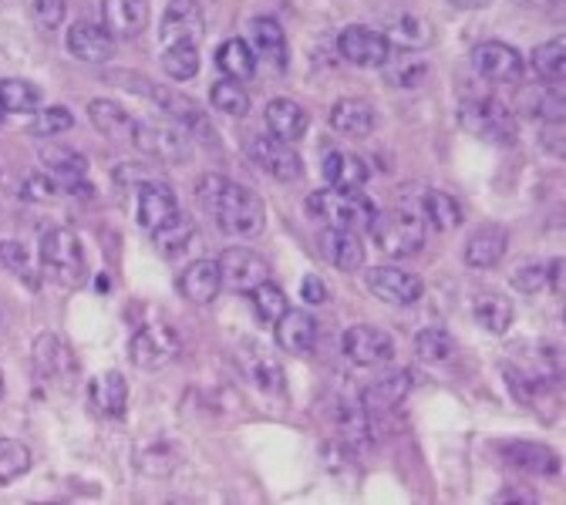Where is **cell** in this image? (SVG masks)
I'll use <instances>...</instances> for the list:
<instances>
[{
    "instance_id": "57",
    "label": "cell",
    "mask_w": 566,
    "mask_h": 505,
    "mask_svg": "<svg viewBox=\"0 0 566 505\" xmlns=\"http://www.w3.org/2000/svg\"><path fill=\"white\" fill-rule=\"evenodd\" d=\"M455 8H462V11H482V8H489L492 0H452Z\"/></svg>"
},
{
    "instance_id": "37",
    "label": "cell",
    "mask_w": 566,
    "mask_h": 505,
    "mask_svg": "<svg viewBox=\"0 0 566 505\" xmlns=\"http://www.w3.org/2000/svg\"><path fill=\"white\" fill-rule=\"evenodd\" d=\"M421 215H424V223H429L432 230L439 233H452L459 223H462V206L449 196V192H424L421 196Z\"/></svg>"
},
{
    "instance_id": "31",
    "label": "cell",
    "mask_w": 566,
    "mask_h": 505,
    "mask_svg": "<svg viewBox=\"0 0 566 505\" xmlns=\"http://www.w3.org/2000/svg\"><path fill=\"white\" fill-rule=\"evenodd\" d=\"M324 179L327 186L334 189H361L368 182V166L350 156V152H340V149H331L324 156Z\"/></svg>"
},
{
    "instance_id": "38",
    "label": "cell",
    "mask_w": 566,
    "mask_h": 505,
    "mask_svg": "<svg viewBox=\"0 0 566 505\" xmlns=\"http://www.w3.org/2000/svg\"><path fill=\"white\" fill-rule=\"evenodd\" d=\"M41 88L24 78H4L0 82V112L4 115H34L41 108Z\"/></svg>"
},
{
    "instance_id": "15",
    "label": "cell",
    "mask_w": 566,
    "mask_h": 505,
    "mask_svg": "<svg viewBox=\"0 0 566 505\" xmlns=\"http://www.w3.org/2000/svg\"><path fill=\"white\" fill-rule=\"evenodd\" d=\"M135 220L142 230H159L166 220H172V215L179 212V199L172 192V186L166 182H156V179H146L138 182V206H135Z\"/></svg>"
},
{
    "instance_id": "5",
    "label": "cell",
    "mask_w": 566,
    "mask_h": 505,
    "mask_svg": "<svg viewBox=\"0 0 566 505\" xmlns=\"http://www.w3.org/2000/svg\"><path fill=\"white\" fill-rule=\"evenodd\" d=\"M132 146L138 152H146L149 159H159V162H172V166H182L192 152V138L186 128H179L176 122H135V131H132Z\"/></svg>"
},
{
    "instance_id": "48",
    "label": "cell",
    "mask_w": 566,
    "mask_h": 505,
    "mask_svg": "<svg viewBox=\"0 0 566 505\" xmlns=\"http://www.w3.org/2000/svg\"><path fill=\"white\" fill-rule=\"evenodd\" d=\"M391 34L405 44V48H418V44H429V38H432V31H429V24H424L421 18H415V14H401L395 24H391Z\"/></svg>"
},
{
    "instance_id": "21",
    "label": "cell",
    "mask_w": 566,
    "mask_h": 505,
    "mask_svg": "<svg viewBox=\"0 0 566 505\" xmlns=\"http://www.w3.org/2000/svg\"><path fill=\"white\" fill-rule=\"evenodd\" d=\"M67 51L75 54L78 61H88V64H105L115 51V41L112 34L102 28V24H92V21H75L67 28Z\"/></svg>"
},
{
    "instance_id": "39",
    "label": "cell",
    "mask_w": 566,
    "mask_h": 505,
    "mask_svg": "<svg viewBox=\"0 0 566 505\" xmlns=\"http://www.w3.org/2000/svg\"><path fill=\"white\" fill-rule=\"evenodd\" d=\"M533 71L536 75L546 82V85H553V88H559L563 85V78H566V41L563 38H549V41H543L536 51H533Z\"/></svg>"
},
{
    "instance_id": "1",
    "label": "cell",
    "mask_w": 566,
    "mask_h": 505,
    "mask_svg": "<svg viewBox=\"0 0 566 505\" xmlns=\"http://www.w3.org/2000/svg\"><path fill=\"white\" fill-rule=\"evenodd\" d=\"M196 199L212 220H217V227L230 236L253 240L266 227V209H263L260 196L220 172H206L196 182Z\"/></svg>"
},
{
    "instance_id": "4",
    "label": "cell",
    "mask_w": 566,
    "mask_h": 505,
    "mask_svg": "<svg viewBox=\"0 0 566 505\" xmlns=\"http://www.w3.org/2000/svg\"><path fill=\"white\" fill-rule=\"evenodd\" d=\"M41 270L48 280H54L61 286H78L85 280V270H88L82 240L64 227L48 230L41 240Z\"/></svg>"
},
{
    "instance_id": "27",
    "label": "cell",
    "mask_w": 566,
    "mask_h": 505,
    "mask_svg": "<svg viewBox=\"0 0 566 505\" xmlns=\"http://www.w3.org/2000/svg\"><path fill=\"white\" fill-rule=\"evenodd\" d=\"M206 34L202 24V11L196 0H172L163 14V41H192L199 44V38Z\"/></svg>"
},
{
    "instance_id": "43",
    "label": "cell",
    "mask_w": 566,
    "mask_h": 505,
    "mask_svg": "<svg viewBox=\"0 0 566 505\" xmlns=\"http://www.w3.org/2000/svg\"><path fill=\"white\" fill-rule=\"evenodd\" d=\"M163 67L172 82H189L199 71V48L192 41H172L163 51Z\"/></svg>"
},
{
    "instance_id": "60",
    "label": "cell",
    "mask_w": 566,
    "mask_h": 505,
    "mask_svg": "<svg viewBox=\"0 0 566 505\" xmlns=\"http://www.w3.org/2000/svg\"><path fill=\"white\" fill-rule=\"evenodd\" d=\"M0 122H4V112H0Z\"/></svg>"
},
{
    "instance_id": "56",
    "label": "cell",
    "mask_w": 566,
    "mask_h": 505,
    "mask_svg": "<svg viewBox=\"0 0 566 505\" xmlns=\"http://www.w3.org/2000/svg\"><path fill=\"white\" fill-rule=\"evenodd\" d=\"M495 502H526V505H533L536 495L533 492H523V488H503L500 495H495Z\"/></svg>"
},
{
    "instance_id": "7",
    "label": "cell",
    "mask_w": 566,
    "mask_h": 505,
    "mask_svg": "<svg viewBox=\"0 0 566 505\" xmlns=\"http://www.w3.org/2000/svg\"><path fill=\"white\" fill-rule=\"evenodd\" d=\"M176 354H179V337L166 324H149V327L135 330V337L128 344L132 365L142 371H159V368L172 365Z\"/></svg>"
},
{
    "instance_id": "47",
    "label": "cell",
    "mask_w": 566,
    "mask_h": 505,
    "mask_svg": "<svg viewBox=\"0 0 566 505\" xmlns=\"http://www.w3.org/2000/svg\"><path fill=\"white\" fill-rule=\"evenodd\" d=\"M0 270L11 273V276H21V280H31V253H28V246L18 243V240L0 243Z\"/></svg>"
},
{
    "instance_id": "23",
    "label": "cell",
    "mask_w": 566,
    "mask_h": 505,
    "mask_svg": "<svg viewBox=\"0 0 566 505\" xmlns=\"http://www.w3.org/2000/svg\"><path fill=\"white\" fill-rule=\"evenodd\" d=\"M263 118H266L270 135L280 138V141H301V138L307 135V128H311L307 108H301V105L291 102V98H273V102H266Z\"/></svg>"
},
{
    "instance_id": "30",
    "label": "cell",
    "mask_w": 566,
    "mask_h": 505,
    "mask_svg": "<svg viewBox=\"0 0 566 505\" xmlns=\"http://www.w3.org/2000/svg\"><path fill=\"white\" fill-rule=\"evenodd\" d=\"M88 118L92 125L112 138V141H132V131H135V118L118 105V102H108V98H95L88 105Z\"/></svg>"
},
{
    "instance_id": "6",
    "label": "cell",
    "mask_w": 566,
    "mask_h": 505,
    "mask_svg": "<svg viewBox=\"0 0 566 505\" xmlns=\"http://www.w3.org/2000/svg\"><path fill=\"white\" fill-rule=\"evenodd\" d=\"M459 122L465 131L485 138V141H513L516 118L500 98H469L459 108Z\"/></svg>"
},
{
    "instance_id": "28",
    "label": "cell",
    "mask_w": 566,
    "mask_h": 505,
    "mask_svg": "<svg viewBox=\"0 0 566 505\" xmlns=\"http://www.w3.org/2000/svg\"><path fill=\"white\" fill-rule=\"evenodd\" d=\"M331 424L340 431V439L347 445H361L368 435V411L361 408V401H350V398H334L327 408Z\"/></svg>"
},
{
    "instance_id": "17",
    "label": "cell",
    "mask_w": 566,
    "mask_h": 505,
    "mask_svg": "<svg viewBox=\"0 0 566 505\" xmlns=\"http://www.w3.org/2000/svg\"><path fill=\"white\" fill-rule=\"evenodd\" d=\"M220 286H223V276H220V266L217 260H196L182 270L179 276V294L189 301V304H212L220 297Z\"/></svg>"
},
{
    "instance_id": "8",
    "label": "cell",
    "mask_w": 566,
    "mask_h": 505,
    "mask_svg": "<svg viewBox=\"0 0 566 505\" xmlns=\"http://www.w3.org/2000/svg\"><path fill=\"white\" fill-rule=\"evenodd\" d=\"M149 98L163 108V115L169 122H176L179 128H186L189 138H199V141H206V146H217V131H212L209 118L199 112V105L189 95H182L176 88H166V85H153L149 88Z\"/></svg>"
},
{
    "instance_id": "36",
    "label": "cell",
    "mask_w": 566,
    "mask_h": 505,
    "mask_svg": "<svg viewBox=\"0 0 566 505\" xmlns=\"http://www.w3.org/2000/svg\"><path fill=\"white\" fill-rule=\"evenodd\" d=\"M92 404L105 418H122L128 404V385L118 371H105L92 381Z\"/></svg>"
},
{
    "instance_id": "42",
    "label": "cell",
    "mask_w": 566,
    "mask_h": 505,
    "mask_svg": "<svg viewBox=\"0 0 566 505\" xmlns=\"http://www.w3.org/2000/svg\"><path fill=\"white\" fill-rule=\"evenodd\" d=\"M34 465V455L24 442L18 439H0V488L18 482L21 475H28Z\"/></svg>"
},
{
    "instance_id": "41",
    "label": "cell",
    "mask_w": 566,
    "mask_h": 505,
    "mask_svg": "<svg viewBox=\"0 0 566 505\" xmlns=\"http://www.w3.org/2000/svg\"><path fill=\"white\" fill-rule=\"evenodd\" d=\"M415 354H418V360H424V365H446V360L455 357V340L442 327H424L415 337Z\"/></svg>"
},
{
    "instance_id": "32",
    "label": "cell",
    "mask_w": 566,
    "mask_h": 505,
    "mask_svg": "<svg viewBox=\"0 0 566 505\" xmlns=\"http://www.w3.org/2000/svg\"><path fill=\"white\" fill-rule=\"evenodd\" d=\"M243 368H247V378L263 388L266 394H280L283 391V368L273 360V354H266L260 344H247L243 347Z\"/></svg>"
},
{
    "instance_id": "33",
    "label": "cell",
    "mask_w": 566,
    "mask_h": 505,
    "mask_svg": "<svg viewBox=\"0 0 566 505\" xmlns=\"http://www.w3.org/2000/svg\"><path fill=\"white\" fill-rule=\"evenodd\" d=\"M472 317L482 330L489 334H506L510 324H513V304L510 297L495 294V291H485V294H475L472 301Z\"/></svg>"
},
{
    "instance_id": "34",
    "label": "cell",
    "mask_w": 566,
    "mask_h": 505,
    "mask_svg": "<svg viewBox=\"0 0 566 505\" xmlns=\"http://www.w3.org/2000/svg\"><path fill=\"white\" fill-rule=\"evenodd\" d=\"M385 71H388L391 85H398V88H421L424 78H429V61H424L415 48H405V51L388 54Z\"/></svg>"
},
{
    "instance_id": "50",
    "label": "cell",
    "mask_w": 566,
    "mask_h": 505,
    "mask_svg": "<svg viewBox=\"0 0 566 505\" xmlns=\"http://www.w3.org/2000/svg\"><path fill=\"white\" fill-rule=\"evenodd\" d=\"M536 115L543 122H563V92L553 88V85L539 88V95H536Z\"/></svg>"
},
{
    "instance_id": "53",
    "label": "cell",
    "mask_w": 566,
    "mask_h": 505,
    "mask_svg": "<svg viewBox=\"0 0 566 505\" xmlns=\"http://www.w3.org/2000/svg\"><path fill=\"white\" fill-rule=\"evenodd\" d=\"M301 297H304L311 307L324 304V301H327V286H324V280H321V276H304V283H301Z\"/></svg>"
},
{
    "instance_id": "14",
    "label": "cell",
    "mask_w": 566,
    "mask_h": 505,
    "mask_svg": "<svg viewBox=\"0 0 566 505\" xmlns=\"http://www.w3.org/2000/svg\"><path fill=\"white\" fill-rule=\"evenodd\" d=\"M344 354L358 368H378V365H388V360L395 357V340L381 327L358 324V327L344 330Z\"/></svg>"
},
{
    "instance_id": "44",
    "label": "cell",
    "mask_w": 566,
    "mask_h": 505,
    "mask_svg": "<svg viewBox=\"0 0 566 505\" xmlns=\"http://www.w3.org/2000/svg\"><path fill=\"white\" fill-rule=\"evenodd\" d=\"M209 102H212V108L223 112V115H230V118L250 115V95H247V88H243L240 82H233V78H223V82L212 85V88H209Z\"/></svg>"
},
{
    "instance_id": "9",
    "label": "cell",
    "mask_w": 566,
    "mask_h": 505,
    "mask_svg": "<svg viewBox=\"0 0 566 505\" xmlns=\"http://www.w3.org/2000/svg\"><path fill=\"white\" fill-rule=\"evenodd\" d=\"M250 159L266 172L273 176L276 182H297L304 176V162L301 156L294 152L291 141H280L273 135H253L250 146H247Z\"/></svg>"
},
{
    "instance_id": "25",
    "label": "cell",
    "mask_w": 566,
    "mask_h": 505,
    "mask_svg": "<svg viewBox=\"0 0 566 505\" xmlns=\"http://www.w3.org/2000/svg\"><path fill=\"white\" fill-rule=\"evenodd\" d=\"M411 385H415V375H411V371H391V375H385V378H378L375 385L365 388L361 408H365L368 414L395 411V408L408 398Z\"/></svg>"
},
{
    "instance_id": "59",
    "label": "cell",
    "mask_w": 566,
    "mask_h": 505,
    "mask_svg": "<svg viewBox=\"0 0 566 505\" xmlns=\"http://www.w3.org/2000/svg\"><path fill=\"white\" fill-rule=\"evenodd\" d=\"M196 4H209V0H196Z\"/></svg>"
},
{
    "instance_id": "16",
    "label": "cell",
    "mask_w": 566,
    "mask_h": 505,
    "mask_svg": "<svg viewBox=\"0 0 566 505\" xmlns=\"http://www.w3.org/2000/svg\"><path fill=\"white\" fill-rule=\"evenodd\" d=\"M317 250L321 256L340 270V273H354V270H361L365 266V243L358 240V233H350V230H334L327 227L321 236H317Z\"/></svg>"
},
{
    "instance_id": "2",
    "label": "cell",
    "mask_w": 566,
    "mask_h": 505,
    "mask_svg": "<svg viewBox=\"0 0 566 505\" xmlns=\"http://www.w3.org/2000/svg\"><path fill=\"white\" fill-rule=\"evenodd\" d=\"M307 212L314 220H324L334 230H350V233H361L371 227L375 220V206L365 192L358 189H317L307 196Z\"/></svg>"
},
{
    "instance_id": "19",
    "label": "cell",
    "mask_w": 566,
    "mask_h": 505,
    "mask_svg": "<svg viewBox=\"0 0 566 505\" xmlns=\"http://www.w3.org/2000/svg\"><path fill=\"white\" fill-rule=\"evenodd\" d=\"M41 169L48 179H54L57 189H71L88 176V159L71 146H44Z\"/></svg>"
},
{
    "instance_id": "13",
    "label": "cell",
    "mask_w": 566,
    "mask_h": 505,
    "mask_svg": "<svg viewBox=\"0 0 566 505\" xmlns=\"http://www.w3.org/2000/svg\"><path fill=\"white\" fill-rule=\"evenodd\" d=\"M337 48L344 54V61H350L354 67H385L388 54H391V41L388 34L375 31V28H344L337 38Z\"/></svg>"
},
{
    "instance_id": "49",
    "label": "cell",
    "mask_w": 566,
    "mask_h": 505,
    "mask_svg": "<svg viewBox=\"0 0 566 505\" xmlns=\"http://www.w3.org/2000/svg\"><path fill=\"white\" fill-rule=\"evenodd\" d=\"M31 8H34V21H38V28L54 31V28H61V21H64L67 0H34Z\"/></svg>"
},
{
    "instance_id": "54",
    "label": "cell",
    "mask_w": 566,
    "mask_h": 505,
    "mask_svg": "<svg viewBox=\"0 0 566 505\" xmlns=\"http://www.w3.org/2000/svg\"><path fill=\"white\" fill-rule=\"evenodd\" d=\"M516 4L533 14H559L563 11V0H516Z\"/></svg>"
},
{
    "instance_id": "10",
    "label": "cell",
    "mask_w": 566,
    "mask_h": 505,
    "mask_svg": "<svg viewBox=\"0 0 566 505\" xmlns=\"http://www.w3.org/2000/svg\"><path fill=\"white\" fill-rule=\"evenodd\" d=\"M472 67L479 71V78L495 82V85H516L526 71L523 54L506 41H482L472 51Z\"/></svg>"
},
{
    "instance_id": "52",
    "label": "cell",
    "mask_w": 566,
    "mask_h": 505,
    "mask_svg": "<svg viewBox=\"0 0 566 505\" xmlns=\"http://www.w3.org/2000/svg\"><path fill=\"white\" fill-rule=\"evenodd\" d=\"M513 283H516V291H523V294H539L546 286V266H523L513 276Z\"/></svg>"
},
{
    "instance_id": "35",
    "label": "cell",
    "mask_w": 566,
    "mask_h": 505,
    "mask_svg": "<svg viewBox=\"0 0 566 505\" xmlns=\"http://www.w3.org/2000/svg\"><path fill=\"white\" fill-rule=\"evenodd\" d=\"M217 64H220L223 75L233 78V82H250L256 75V54L243 38L223 41L220 51H217Z\"/></svg>"
},
{
    "instance_id": "46",
    "label": "cell",
    "mask_w": 566,
    "mask_h": 505,
    "mask_svg": "<svg viewBox=\"0 0 566 505\" xmlns=\"http://www.w3.org/2000/svg\"><path fill=\"white\" fill-rule=\"evenodd\" d=\"M75 125V115H71L64 105H48V108H38L34 118H31V131L38 138H48V135H61Z\"/></svg>"
},
{
    "instance_id": "29",
    "label": "cell",
    "mask_w": 566,
    "mask_h": 505,
    "mask_svg": "<svg viewBox=\"0 0 566 505\" xmlns=\"http://www.w3.org/2000/svg\"><path fill=\"white\" fill-rule=\"evenodd\" d=\"M250 41H253L250 44L253 54L266 57L276 67L287 64V34H283V28L273 18H253L250 21Z\"/></svg>"
},
{
    "instance_id": "24",
    "label": "cell",
    "mask_w": 566,
    "mask_h": 505,
    "mask_svg": "<svg viewBox=\"0 0 566 505\" xmlns=\"http://www.w3.org/2000/svg\"><path fill=\"white\" fill-rule=\"evenodd\" d=\"M500 455L506 459V465H513L526 475H556L559 472V455L539 442H503Z\"/></svg>"
},
{
    "instance_id": "22",
    "label": "cell",
    "mask_w": 566,
    "mask_h": 505,
    "mask_svg": "<svg viewBox=\"0 0 566 505\" xmlns=\"http://www.w3.org/2000/svg\"><path fill=\"white\" fill-rule=\"evenodd\" d=\"M331 128L344 138H368L378 128V115L365 98H340L331 108Z\"/></svg>"
},
{
    "instance_id": "11",
    "label": "cell",
    "mask_w": 566,
    "mask_h": 505,
    "mask_svg": "<svg viewBox=\"0 0 566 505\" xmlns=\"http://www.w3.org/2000/svg\"><path fill=\"white\" fill-rule=\"evenodd\" d=\"M217 266H220L223 283L230 286V291H237V294H250L253 286H260L263 280H270V263L256 250H250V246H230V250H223L220 260H217Z\"/></svg>"
},
{
    "instance_id": "51",
    "label": "cell",
    "mask_w": 566,
    "mask_h": 505,
    "mask_svg": "<svg viewBox=\"0 0 566 505\" xmlns=\"http://www.w3.org/2000/svg\"><path fill=\"white\" fill-rule=\"evenodd\" d=\"M21 196L31 199V202H51V199H57V186H54V179H48L44 172H38V176H28L24 179Z\"/></svg>"
},
{
    "instance_id": "26",
    "label": "cell",
    "mask_w": 566,
    "mask_h": 505,
    "mask_svg": "<svg viewBox=\"0 0 566 505\" xmlns=\"http://www.w3.org/2000/svg\"><path fill=\"white\" fill-rule=\"evenodd\" d=\"M276 344L287 354H311L317 344V320L307 311H291L273 324Z\"/></svg>"
},
{
    "instance_id": "58",
    "label": "cell",
    "mask_w": 566,
    "mask_h": 505,
    "mask_svg": "<svg viewBox=\"0 0 566 505\" xmlns=\"http://www.w3.org/2000/svg\"><path fill=\"white\" fill-rule=\"evenodd\" d=\"M0 398H4V375H0Z\"/></svg>"
},
{
    "instance_id": "45",
    "label": "cell",
    "mask_w": 566,
    "mask_h": 505,
    "mask_svg": "<svg viewBox=\"0 0 566 505\" xmlns=\"http://www.w3.org/2000/svg\"><path fill=\"white\" fill-rule=\"evenodd\" d=\"M253 307H256V317L263 320V324H276L283 314H287V294L280 291L276 283H270V280H263L260 286H253Z\"/></svg>"
},
{
    "instance_id": "12",
    "label": "cell",
    "mask_w": 566,
    "mask_h": 505,
    "mask_svg": "<svg viewBox=\"0 0 566 505\" xmlns=\"http://www.w3.org/2000/svg\"><path fill=\"white\" fill-rule=\"evenodd\" d=\"M365 280H368V291L381 304H391V307H411L424 294V283L415 273L398 270V266H375V270H368Z\"/></svg>"
},
{
    "instance_id": "18",
    "label": "cell",
    "mask_w": 566,
    "mask_h": 505,
    "mask_svg": "<svg viewBox=\"0 0 566 505\" xmlns=\"http://www.w3.org/2000/svg\"><path fill=\"white\" fill-rule=\"evenodd\" d=\"M510 250V230L500 227V223H485L479 227L469 243H465V263L472 270H492L495 263H500Z\"/></svg>"
},
{
    "instance_id": "20",
    "label": "cell",
    "mask_w": 566,
    "mask_h": 505,
    "mask_svg": "<svg viewBox=\"0 0 566 505\" xmlns=\"http://www.w3.org/2000/svg\"><path fill=\"white\" fill-rule=\"evenodd\" d=\"M149 0H105V31L112 38H142L149 28Z\"/></svg>"
},
{
    "instance_id": "40",
    "label": "cell",
    "mask_w": 566,
    "mask_h": 505,
    "mask_svg": "<svg viewBox=\"0 0 566 505\" xmlns=\"http://www.w3.org/2000/svg\"><path fill=\"white\" fill-rule=\"evenodd\" d=\"M192 240H196V227H192L189 215H182V212H176L172 220H166L159 230H153L156 250H159L163 256H169V260L179 256V253H186Z\"/></svg>"
},
{
    "instance_id": "3",
    "label": "cell",
    "mask_w": 566,
    "mask_h": 505,
    "mask_svg": "<svg viewBox=\"0 0 566 505\" xmlns=\"http://www.w3.org/2000/svg\"><path fill=\"white\" fill-rule=\"evenodd\" d=\"M368 230H371L378 250L395 256V260L415 256L424 246V220H421V215H415L411 209L375 212V220H371Z\"/></svg>"
},
{
    "instance_id": "55",
    "label": "cell",
    "mask_w": 566,
    "mask_h": 505,
    "mask_svg": "<svg viewBox=\"0 0 566 505\" xmlns=\"http://www.w3.org/2000/svg\"><path fill=\"white\" fill-rule=\"evenodd\" d=\"M546 280L553 283V294L563 297V260H559V256L546 266Z\"/></svg>"
}]
</instances>
